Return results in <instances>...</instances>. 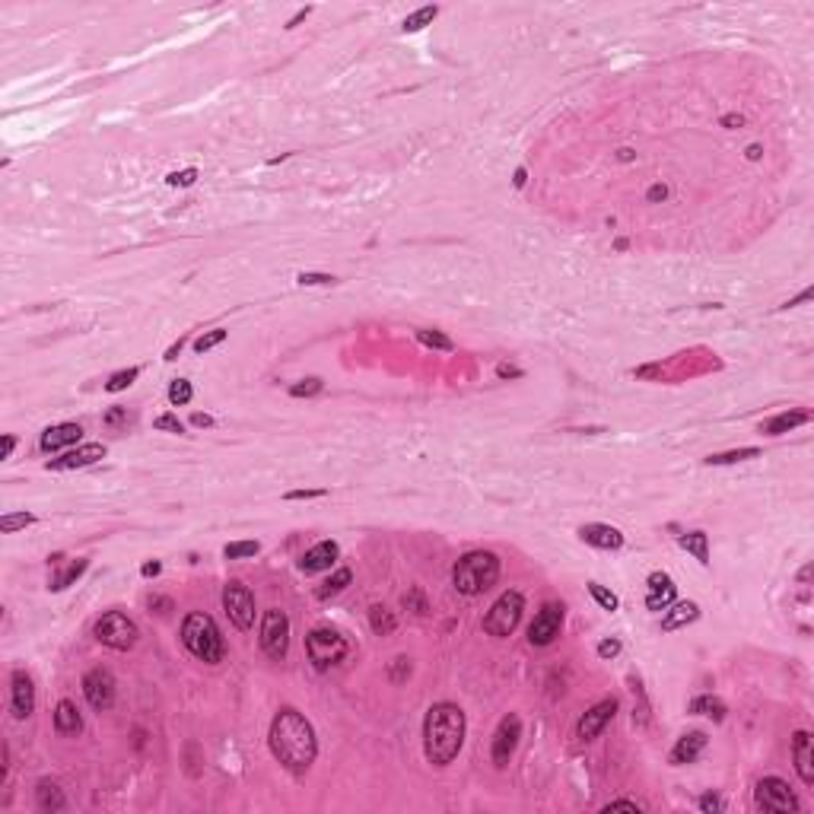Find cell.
Wrapping results in <instances>:
<instances>
[{"instance_id":"1","label":"cell","mask_w":814,"mask_h":814,"mask_svg":"<svg viewBox=\"0 0 814 814\" xmlns=\"http://www.w3.org/2000/svg\"><path fill=\"white\" fill-rule=\"evenodd\" d=\"M271 751L289 770H309L318 754L315 728L296 709H280L271 722Z\"/></svg>"},{"instance_id":"7","label":"cell","mask_w":814,"mask_h":814,"mask_svg":"<svg viewBox=\"0 0 814 814\" xmlns=\"http://www.w3.org/2000/svg\"><path fill=\"white\" fill-rule=\"evenodd\" d=\"M96 639L108 649H118V652H128L137 643V623L121 611H108L106 617L96 621Z\"/></svg>"},{"instance_id":"40","label":"cell","mask_w":814,"mask_h":814,"mask_svg":"<svg viewBox=\"0 0 814 814\" xmlns=\"http://www.w3.org/2000/svg\"><path fill=\"white\" fill-rule=\"evenodd\" d=\"M588 595L595 598L604 611H617V595H614V592H608L604 586H598V582H588Z\"/></svg>"},{"instance_id":"22","label":"cell","mask_w":814,"mask_h":814,"mask_svg":"<svg viewBox=\"0 0 814 814\" xmlns=\"http://www.w3.org/2000/svg\"><path fill=\"white\" fill-rule=\"evenodd\" d=\"M706 747V735L703 732H691V735L678 738V744L671 747V763L674 767H684V763H693L700 757V751Z\"/></svg>"},{"instance_id":"44","label":"cell","mask_w":814,"mask_h":814,"mask_svg":"<svg viewBox=\"0 0 814 814\" xmlns=\"http://www.w3.org/2000/svg\"><path fill=\"white\" fill-rule=\"evenodd\" d=\"M296 280L302 283V287H322V283H334V277H331V274H306V271H302Z\"/></svg>"},{"instance_id":"39","label":"cell","mask_w":814,"mask_h":814,"mask_svg":"<svg viewBox=\"0 0 814 814\" xmlns=\"http://www.w3.org/2000/svg\"><path fill=\"white\" fill-rule=\"evenodd\" d=\"M223 341H226V331H223V328H213V331L201 334V337L194 341V350H197V353H207V350H213V347H219Z\"/></svg>"},{"instance_id":"4","label":"cell","mask_w":814,"mask_h":814,"mask_svg":"<svg viewBox=\"0 0 814 814\" xmlns=\"http://www.w3.org/2000/svg\"><path fill=\"white\" fill-rule=\"evenodd\" d=\"M182 643L194 658H201V662H207V665L223 662V652H226V649H223V636H219L213 617H207V614H201V611H194V614L184 617Z\"/></svg>"},{"instance_id":"60","label":"cell","mask_w":814,"mask_h":814,"mask_svg":"<svg viewBox=\"0 0 814 814\" xmlns=\"http://www.w3.org/2000/svg\"><path fill=\"white\" fill-rule=\"evenodd\" d=\"M178 353H182V341H178V344H176V347H169L166 359H176V357H178Z\"/></svg>"},{"instance_id":"49","label":"cell","mask_w":814,"mask_h":814,"mask_svg":"<svg viewBox=\"0 0 814 814\" xmlns=\"http://www.w3.org/2000/svg\"><path fill=\"white\" fill-rule=\"evenodd\" d=\"M700 808H703V811H722V798H716V795H703V798H700Z\"/></svg>"},{"instance_id":"23","label":"cell","mask_w":814,"mask_h":814,"mask_svg":"<svg viewBox=\"0 0 814 814\" xmlns=\"http://www.w3.org/2000/svg\"><path fill=\"white\" fill-rule=\"evenodd\" d=\"M54 728H58L61 735H80V728H83V719H80V709L73 706L71 700H61V703H58V709H54Z\"/></svg>"},{"instance_id":"61","label":"cell","mask_w":814,"mask_h":814,"mask_svg":"<svg viewBox=\"0 0 814 814\" xmlns=\"http://www.w3.org/2000/svg\"><path fill=\"white\" fill-rule=\"evenodd\" d=\"M496 372H499V376H518V369H509V366H499Z\"/></svg>"},{"instance_id":"30","label":"cell","mask_w":814,"mask_h":814,"mask_svg":"<svg viewBox=\"0 0 814 814\" xmlns=\"http://www.w3.org/2000/svg\"><path fill=\"white\" fill-rule=\"evenodd\" d=\"M436 16H439V7H420V10H414L411 16L404 19L401 29H404V32H420V29L429 26V23H433Z\"/></svg>"},{"instance_id":"36","label":"cell","mask_w":814,"mask_h":814,"mask_svg":"<svg viewBox=\"0 0 814 814\" xmlns=\"http://www.w3.org/2000/svg\"><path fill=\"white\" fill-rule=\"evenodd\" d=\"M226 560H242V557H254L258 553V541H232L223 547Z\"/></svg>"},{"instance_id":"47","label":"cell","mask_w":814,"mask_h":814,"mask_svg":"<svg viewBox=\"0 0 814 814\" xmlns=\"http://www.w3.org/2000/svg\"><path fill=\"white\" fill-rule=\"evenodd\" d=\"M621 652V643L617 639H604V643H598V656L601 658H614Z\"/></svg>"},{"instance_id":"13","label":"cell","mask_w":814,"mask_h":814,"mask_svg":"<svg viewBox=\"0 0 814 814\" xmlns=\"http://www.w3.org/2000/svg\"><path fill=\"white\" fill-rule=\"evenodd\" d=\"M83 693H86V700L93 709H108L115 703V678L112 671H106V668H89L86 678H83Z\"/></svg>"},{"instance_id":"32","label":"cell","mask_w":814,"mask_h":814,"mask_svg":"<svg viewBox=\"0 0 814 814\" xmlns=\"http://www.w3.org/2000/svg\"><path fill=\"white\" fill-rule=\"evenodd\" d=\"M350 579H353V573L350 569H337L328 582H324L322 588H318V598H328V595H337V592H344V588L350 586Z\"/></svg>"},{"instance_id":"29","label":"cell","mask_w":814,"mask_h":814,"mask_svg":"<svg viewBox=\"0 0 814 814\" xmlns=\"http://www.w3.org/2000/svg\"><path fill=\"white\" fill-rule=\"evenodd\" d=\"M691 713H700V716H713L716 722H722V719H726V703L719 700V697H697V700L691 703Z\"/></svg>"},{"instance_id":"57","label":"cell","mask_w":814,"mask_h":814,"mask_svg":"<svg viewBox=\"0 0 814 814\" xmlns=\"http://www.w3.org/2000/svg\"><path fill=\"white\" fill-rule=\"evenodd\" d=\"M306 16H309V7H306V10H299L296 16L289 19V29H293V26H299V23H302V19H306Z\"/></svg>"},{"instance_id":"25","label":"cell","mask_w":814,"mask_h":814,"mask_svg":"<svg viewBox=\"0 0 814 814\" xmlns=\"http://www.w3.org/2000/svg\"><path fill=\"white\" fill-rule=\"evenodd\" d=\"M700 617V608L693 601H681V604H674L671 611L662 617V630H678V627H687V623H693Z\"/></svg>"},{"instance_id":"12","label":"cell","mask_w":814,"mask_h":814,"mask_svg":"<svg viewBox=\"0 0 814 814\" xmlns=\"http://www.w3.org/2000/svg\"><path fill=\"white\" fill-rule=\"evenodd\" d=\"M560 627H563V608L560 604H544L534 623L528 627V643L531 646H551L553 639L560 636Z\"/></svg>"},{"instance_id":"28","label":"cell","mask_w":814,"mask_h":814,"mask_svg":"<svg viewBox=\"0 0 814 814\" xmlns=\"http://www.w3.org/2000/svg\"><path fill=\"white\" fill-rule=\"evenodd\" d=\"M369 623H372V633H376V636H388V633H394V627H398L394 614L388 611V608H382V604H376V608L369 611Z\"/></svg>"},{"instance_id":"6","label":"cell","mask_w":814,"mask_h":814,"mask_svg":"<svg viewBox=\"0 0 814 814\" xmlns=\"http://www.w3.org/2000/svg\"><path fill=\"white\" fill-rule=\"evenodd\" d=\"M522 611H525L522 595H518V592H506V595H499L496 604L487 611V617H483V630L490 633V636H499V639L509 636V633L518 627V621H522Z\"/></svg>"},{"instance_id":"53","label":"cell","mask_w":814,"mask_h":814,"mask_svg":"<svg viewBox=\"0 0 814 814\" xmlns=\"http://www.w3.org/2000/svg\"><path fill=\"white\" fill-rule=\"evenodd\" d=\"M141 573H143V576H147V579H153V576H159V573H163V566H159V563L153 560V563H143V569H141Z\"/></svg>"},{"instance_id":"35","label":"cell","mask_w":814,"mask_h":814,"mask_svg":"<svg viewBox=\"0 0 814 814\" xmlns=\"http://www.w3.org/2000/svg\"><path fill=\"white\" fill-rule=\"evenodd\" d=\"M191 382L188 379H176L172 385H169V401L176 404V407H184V404L191 401Z\"/></svg>"},{"instance_id":"20","label":"cell","mask_w":814,"mask_h":814,"mask_svg":"<svg viewBox=\"0 0 814 814\" xmlns=\"http://www.w3.org/2000/svg\"><path fill=\"white\" fill-rule=\"evenodd\" d=\"M792 754H795V770L802 776V782L814 786V754H811V735L808 732H795Z\"/></svg>"},{"instance_id":"51","label":"cell","mask_w":814,"mask_h":814,"mask_svg":"<svg viewBox=\"0 0 814 814\" xmlns=\"http://www.w3.org/2000/svg\"><path fill=\"white\" fill-rule=\"evenodd\" d=\"M312 496H324V490H289L287 499H312Z\"/></svg>"},{"instance_id":"59","label":"cell","mask_w":814,"mask_h":814,"mask_svg":"<svg viewBox=\"0 0 814 814\" xmlns=\"http://www.w3.org/2000/svg\"><path fill=\"white\" fill-rule=\"evenodd\" d=\"M761 153H763V149L757 147V143H754V147H747V159H761Z\"/></svg>"},{"instance_id":"33","label":"cell","mask_w":814,"mask_h":814,"mask_svg":"<svg viewBox=\"0 0 814 814\" xmlns=\"http://www.w3.org/2000/svg\"><path fill=\"white\" fill-rule=\"evenodd\" d=\"M86 566H89L86 560H77V563H71V566L64 569L61 576H54V579H51V588H54V592H61V588H67V586H71V582H77V579L83 576V573H86Z\"/></svg>"},{"instance_id":"50","label":"cell","mask_w":814,"mask_h":814,"mask_svg":"<svg viewBox=\"0 0 814 814\" xmlns=\"http://www.w3.org/2000/svg\"><path fill=\"white\" fill-rule=\"evenodd\" d=\"M124 417H128V414H124V407H115V411L106 414V423H108V427H118V423H124Z\"/></svg>"},{"instance_id":"34","label":"cell","mask_w":814,"mask_h":814,"mask_svg":"<svg viewBox=\"0 0 814 814\" xmlns=\"http://www.w3.org/2000/svg\"><path fill=\"white\" fill-rule=\"evenodd\" d=\"M32 522H36V516H32V512H10V516L0 518V531L13 534V531H19V528L32 525Z\"/></svg>"},{"instance_id":"45","label":"cell","mask_w":814,"mask_h":814,"mask_svg":"<svg viewBox=\"0 0 814 814\" xmlns=\"http://www.w3.org/2000/svg\"><path fill=\"white\" fill-rule=\"evenodd\" d=\"M407 674H411V665H407V658L398 656V658H394V665H392V681H404Z\"/></svg>"},{"instance_id":"21","label":"cell","mask_w":814,"mask_h":814,"mask_svg":"<svg viewBox=\"0 0 814 814\" xmlns=\"http://www.w3.org/2000/svg\"><path fill=\"white\" fill-rule=\"evenodd\" d=\"M80 436H83L80 423H58V427H48L42 433V448L45 452H58V448H64V446L80 442Z\"/></svg>"},{"instance_id":"43","label":"cell","mask_w":814,"mask_h":814,"mask_svg":"<svg viewBox=\"0 0 814 814\" xmlns=\"http://www.w3.org/2000/svg\"><path fill=\"white\" fill-rule=\"evenodd\" d=\"M153 427L163 429V433H184L182 420H178V417H172V414H163V417H156V420H153Z\"/></svg>"},{"instance_id":"54","label":"cell","mask_w":814,"mask_h":814,"mask_svg":"<svg viewBox=\"0 0 814 814\" xmlns=\"http://www.w3.org/2000/svg\"><path fill=\"white\" fill-rule=\"evenodd\" d=\"M13 446H16V439H13V436H3V446H0V458H10Z\"/></svg>"},{"instance_id":"9","label":"cell","mask_w":814,"mask_h":814,"mask_svg":"<svg viewBox=\"0 0 814 814\" xmlns=\"http://www.w3.org/2000/svg\"><path fill=\"white\" fill-rule=\"evenodd\" d=\"M754 805L761 808V811L782 814V811H798V798L792 795V789L779 776H767L754 789Z\"/></svg>"},{"instance_id":"42","label":"cell","mask_w":814,"mask_h":814,"mask_svg":"<svg viewBox=\"0 0 814 814\" xmlns=\"http://www.w3.org/2000/svg\"><path fill=\"white\" fill-rule=\"evenodd\" d=\"M404 608H414V614H429V604H427V598H423V592L420 588H414L411 595H404Z\"/></svg>"},{"instance_id":"14","label":"cell","mask_w":814,"mask_h":814,"mask_svg":"<svg viewBox=\"0 0 814 814\" xmlns=\"http://www.w3.org/2000/svg\"><path fill=\"white\" fill-rule=\"evenodd\" d=\"M614 713H617V700H601L598 706L588 709L586 716L579 719V726H576L579 741H592V738L601 735V728L614 719Z\"/></svg>"},{"instance_id":"26","label":"cell","mask_w":814,"mask_h":814,"mask_svg":"<svg viewBox=\"0 0 814 814\" xmlns=\"http://www.w3.org/2000/svg\"><path fill=\"white\" fill-rule=\"evenodd\" d=\"M36 802H38V811H64L67 808V798H64V792L54 782H38L36 789Z\"/></svg>"},{"instance_id":"10","label":"cell","mask_w":814,"mask_h":814,"mask_svg":"<svg viewBox=\"0 0 814 814\" xmlns=\"http://www.w3.org/2000/svg\"><path fill=\"white\" fill-rule=\"evenodd\" d=\"M223 608H226L229 621L236 623L239 630H248L254 623V595L248 592V586H242L236 579L223 588Z\"/></svg>"},{"instance_id":"27","label":"cell","mask_w":814,"mask_h":814,"mask_svg":"<svg viewBox=\"0 0 814 814\" xmlns=\"http://www.w3.org/2000/svg\"><path fill=\"white\" fill-rule=\"evenodd\" d=\"M681 547L687 553H693L697 560L706 566L709 563V541H706V534L703 531H691V534H681Z\"/></svg>"},{"instance_id":"8","label":"cell","mask_w":814,"mask_h":814,"mask_svg":"<svg viewBox=\"0 0 814 814\" xmlns=\"http://www.w3.org/2000/svg\"><path fill=\"white\" fill-rule=\"evenodd\" d=\"M261 649L267 652V658H274V662H280L283 656H287L289 649V617L280 611V608H271V611L264 614L261 621Z\"/></svg>"},{"instance_id":"56","label":"cell","mask_w":814,"mask_h":814,"mask_svg":"<svg viewBox=\"0 0 814 814\" xmlns=\"http://www.w3.org/2000/svg\"><path fill=\"white\" fill-rule=\"evenodd\" d=\"M722 124H726V128H735V124L741 128V115H726V118H722Z\"/></svg>"},{"instance_id":"19","label":"cell","mask_w":814,"mask_h":814,"mask_svg":"<svg viewBox=\"0 0 814 814\" xmlns=\"http://www.w3.org/2000/svg\"><path fill=\"white\" fill-rule=\"evenodd\" d=\"M337 544L334 541H318L312 551L302 553V560H299V569L302 573H322V569H331L334 560H337Z\"/></svg>"},{"instance_id":"37","label":"cell","mask_w":814,"mask_h":814,"mask_svg":"<svg viewBox=\"0 0 814 814\" xmlns=\"http://www.w3.org/2000/svg\"><path fill=\"white\" fill-rule=\"evenodd\" d=\"M417 341L427 344V347H433V350H455V344L448 341L446 334H439V331H417Z\"/></svg>"},{"instance_id":"5","label":"cell","mask_w":814,"mask_h":814,"mask_svg":"<svg viewBox=\"0 0 814 814\" xmlns=\"http://www.w3.org/2000/svg\"><path fill=\"white\" fill-rule=\"evenodd\" d=\"M306 652H309V658H312V665H315L318 671H324V668L337 665V662L347 656V639L337 630L318 627V630H312L306 636Z\"/></svg>"},{"instance_id":"46","label":"cell","mask_w":814,"mask_h":814,"mask_svg":"<svg viewBox=\"0 0 814 814\" xmlns=\"http://www.w3.org/2000/svg\"><path fill=\"white\" fill-rule=\"evenodd\" d=\"M194 178H197V172H194V169H184V172H172V176H169V184H176V188L178 184H194Z\"/></svg>"},{"instance_id":"3","label":"cell","mask_w":814,"mask_h":814,"mask_svg":"<svg viewBox=\"0 0 814 814\" xmlns=\"http://www.w3.org/2000/svg\"><path fill=\"white\" fill-rule=\"evenodd\" d=\"M499 579V560L490 551H471L452 569V582L462 595H483L487 588L496 586Z\"/></svg>"},{"instance_id":"62","label":"cell","mask_w":814,"mask_h":814,"mask_svg":"<svg viewBox=\"0 0 814 814\" xmlns=\"http://www.w3.org/2000/svg\"><path fill=\"white\" fill-rule=\"evenodd\" d=\"M522 184H525V169H518L516 172V188H522Z\"/></svg>"},{"instance_id":"16","label":"cell","mask_w":814,"mask_h":814,"mask_svg":"<svg viewBox=\"0 0 814 814\" xmlns=\"http://www.w3.org/2000/svg\"><path fill=\"white\" fill-rule=\"evenodd\" d=\"M579 538L592 547H601V551H617L623 547V534L611 525H601V522H588V525L579 528Z\"/></svg>"},{"instance_id":"48","label":"cell","mask_w":814,"mask_h":814,"mask_svg":"<svg viewBox=\"0 0 814 814\" xmlns=\"http://www.w3.org/2000/svg\"><path fill=\"white\" fill-rule=\"evenodd\" d=\"M611 811H643V805L639 802H611V805H604V814Z\"/></svg>"},{"instance_id":"2","label":"cell","mask_w":814,"mask_h":814,"mask_svg":"<svg viewBox=\"0 0 814 814\" xmlns=\"http://www.w3.org/2000/svg\"><path fill=\"white\" fill-rule=\"evenodd\" d=\"M464 741V713L455 703H436L423 719V751L433 767H446L458 757Z\"/></svg>"},{"instance_id":"58","label":"cell","mask_w":814,"mask_h":814,"mask_svg":"<svg viewBox=\"0 0 814 814\" xmlns=\"http://www.w3.org/2000/svg\"><path fill=\"white\" fill-rule=\"evenodd\" d=\"M805 299H811V289H805L802 296H795V299H792V302H786V306H782V309H789V306H798V302H805Z\"/></svg>"},{"instance_id":"55","label":"cell","mask_w":814,"mask_h":814,"mask_svg":"<svg viewBox=\"0 0 814 814\" xmlns=\"http://www.w3.org/2000/svg\"><path fill=\"white\" fill-rule=\"evenodd\" d=\"M191 423L194 427H213V417H207V414H194Z\"/></svg>"},{"instance_id":"52","label":"cell","mask_w":814,"mask_h":814,"mask_svg":"<svg viewBox=\"0 0 814 814\" xmlns=\"http://www.w3.org/2000/svg\"><path fill=\"white\" fill-rule=\"evenodd\" d=\"M665 197H668L665 184H652V188H649V201H665Z\"/></svg>"},{"instance_id":"15","label":"cell","mask_w":814,"mask_h":814,"mask_svg":"<svg viewBox=\"0 0 814 814\" xmlns=\"http://www.w3.org/2000/svg\"><path fill=\"white\" fill-rule=\"evenodd\" d=\"M36 709V687H32V678H29L23 668L13 671V716L16 719H29Z\"/></svg>"},{"instance_id":"17","label":"cell","mask_w":814,"mask_h":814,"mask_svg":"<svg viewBox=\"0 0 814 814\" xmlns=\"http://www.w3.org/2000/svg\"><path fill=\"white\" fill-rule=\"evenodd\" d=\"M99 458H106V446L102 442H86V446H77L67 455L48 462V468H86V464H96Z\"/></svg>"},{"instance_id":"41","label":"cell","mask_w":814,"mask_h":814,"mask_svg":"<svg viewBox=\"0 0 814 814\" xmlns=\"http://www.w3.org/2000/svg\"><path fill=\"white\" fill-rule=\"evenodd\" d=\"M318 392H322V379H302V382H296L289 388L293 398H309V394H318Z\"/></svg>"},{"instance_id":"18","label":"cell","mask_w":814,"mask_h":814,"mask_svg":"<svg viewBox=\"0 0 814 814\" xmlns=\"http://www.w3.org/2000/svg\"><path fill=\"white\" fill-rule=\"evenodd\" d=\"M674 582L668 573H652L649 576V595H646V608L649 611H668V604L674 601Z\"/></svg>"},{"instance_id":"11","label":"cell","mask_w":814,"mask_h":814,"mask_svg":"<svg viewBox=\"0 0 814 814\" xmlns=\"http://www.w3.org/2000/svg\"><path fill=\"white\" fill-rule=\"evenodd\" d=\"M518 738H522V719H518L516 713H509L496 726V735H493L490 757L496 767H506V763L512 761V754H516V747H518Z\"/></svg>"},{"instance_id":"38","label":"cell","mask_w":814,"mask_h":814,"mask_svg":"<svg viewBox=\"0 0 814 814\" xmlns=\"http://www.w3.org/2000/svg\"><path fill=\"white\" fill-rule=\"evenodd\" d=\"M137 376H141V369H137V366H131V369H121V372H115V376L108 379V382H106V388H108V392H124V388L131 385V382H134V379H137Z\"/></svg>"},{"instance_id":"24","label":"cell","mask_w":814,"mask_h":814,"mask_svg":"<svg viewBox=\"0 0 814 814\" xmlns=\"http://www.w3.org/2000/svg\"><path fill=\"white\" fill-rule=\"evenodd\" d=\"M808 420H811L808 411H786V414H779V417L763 423V433H767V436H782V433L802 427V423H808Z\"/></svg>"},{"instance_id":"31","label":"cell","mask_w":814,"mask_h":814,"mask_svg":"<svg viewBox=\"0 0 814 814\" xmlns=\"http://www.w3.org/2000/svg\"><path fill=\"white\" fill-rule=\"evenodd\" d=\"M761 448H732V452H719V455H709L706 464H735V462H747V458H757Z\"/></svg>"}]
</instances>
